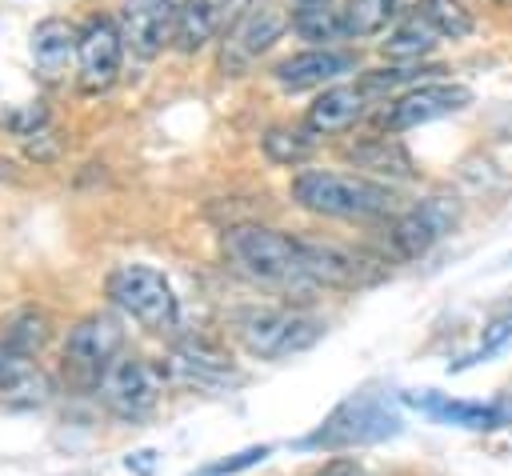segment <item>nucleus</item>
Returning <instances> with one entry per match:
<instances>
[{"instance_id": "20e7f679", "label": "nucleus", "mask_w": 512, "mask_h": 476, "mask_svg": "<svg viewBox=\"0 0 512 476\" xmlns=\"http://www.w3.org/2000/svg\"><path fill=\"white\" fill-rule=\"evenodd\" d=\"M324 336V320L304 308H244L236 316V340L256 360H288L296 352H308Z\"/></svg>"}, {"instance_id": "412c9836", "label": "nucleus", "mask_w": 512, "mask_h": 476, "mask_svg": "<svg viewBox=\"0 0 512 476\" xmlns=\"http://www.w3.org/2000/svg\"><path fill=\"white\" fill-rule=\"evenodd\" d=\"M444 36L412 8V12H404L400 20H396V28L380 40V52L388 56V60H396V64H424V56H432V48L440 44Z\"/></svg>"}, {"instance_id": "39448f33", "label": "nucleus", "mask_w": 512, "mask_h": 476, "mask_svg": "<svg viewBox=\"0 0 512 476\" xmlns=\"http://www.w3.org/2000/svg\"><path fill=\"white\" fill-rule=\"evenodd\" d=\"M288 24H292V16L284 12L280 0H244V4L236 8V16L228 20V28L220 32L216 68H220L224 76H244V72H252L256 60L276 48V40L284 36Z\"/></svg>"}, {"instance_id": "6e6552de", "label": "nucleus", "mask_w": 512, "mask_h": 476, "mask_svg": "<svg viewBox=\"0 0 512 476\" xmlns=\"http://www.w3.org/2000/svg\"><path fill=\"white\" fill-rule=\"evenodd\" d=\"M460 220V204L456 196H424L412 208H400L388 224V244L392 256L400 260H416L428 248H436Z\"/></svg>"}, {"instance_id": "f8f14e48", "label": "nucleus", "mask_w": 512, "mask_h": 476, "mask_svg": "<svg viewBox=\"0 0 512 476\" xmlns=\"http://www.w3.org/2000/svg\"><path fill=\"white\" fill-rule=\"evenodd\" d=\"M120 348H124V328H120V320L112 312H88L64 336V360L76 372L92 376V384L120 356Z\"/></svg>"}, {"instance_id": "6ab92c4d", "label": "nucleus", "mask_w": 512, "mask_h": 476, "mask_svg": "<svg viewBox=\"0 0 512 476\" xmlns=\"http://www.w3.org/2000/svg\"><path fill=\"white\" fill-rule=\"evenodd\" d=\"M228 16H236V0H180L176 48H180V52H200V48H208V44L228 28Z\"/></svg>"}, {"instance_id": "f3484780", "label": "nucleus", "mask_w": 512, "mask_h": 476, "mask_svg": "<svg viewBox=\"0 0 512 476\" xmlns=\"http://www.w3.org/2000/svg\"><path fill=\"white\" fill-rule=\"evenodd\" d=\"M164 376H176V380L196 384V388H216V384L236 380L232 360H228L220 348L204 344V340H180V344L172 348V356H168Z\"/></svg>"}, {"instance_id": "1a4fd4ad", "label": "nucleus", "mask_w": 512, "mask_h": 476, "mask_svg": "<svg viewBox=\"0 0 512 476\" xmlns=\"http://www.w3.org/2000/svg\"><path fill=\"white\" fill-rule=\"evenodd\" d=\"M472 104V88L468 84H456V80H428V84H416L408 92H400L396 100H388L380 108V128L384 132H404V128H420L428 120H440V116H452V112H464Z\"/></svg>"}, {"instance_id": "5701e85b", "label": "nucleus", "mask_w": 512, "mask_h": 476, "mask_svg": "<svg viewBox=\"0 0 512 476\" xmlns=\"http://www.w3.org/2000/svg\"><path fill=\"white\" fill-rule=\"evenodd\" d=\"M408 0H348L344 4V36H376L384 32L392 20L404 16Z\"/></svg>"}, {"instance_id": "cd10ccee", "label": "nucleus", "mask_w": 512, "mask_h": 476, "mask_svg": "<svg viewBox=\"0 0 512 476\" xmlns=\"http://www.w3.org/2000/svg\"><path fill=\"white\" fill-rule=\"evenodd\" d=\"M268 452H272L268 444H252V448H244V452H232V456H224V460H212V464L196 468V476H236V472L260 464Z\"/></svg>"}, {"instance_id": "7ed1b4c3", "label": "nucleus", "mask_w": 512, "mask_h": 476, "mask_svg": "<svg viewBox=\"0 0 512 476\" xmlns=\"http://www.w3.org/2000/svg\"><path fill=\"white\" fill-rule=\"evenodd\" d=\"M404 420L380 392H356L344 404H336L316 432L300 440V448H320V452H348V448H368L380 440L400 436Z\"/></svg>"}, {"instance_id": "dca6fc26", "label": "nucleus", "mask_w": 512, "mask_h": 476, "mask_svg": "<svg viewBox=\"0 0 512 476\" xmlns=\"http://www.w3.org/2000/svg\"><path fill=\"white\" fill-rule=\"evenodd\" d=\"M376 96L364 88V84H332L324 88L312 104H308V116H304V128H312L316 136H332V132H348L356 120L368 116V104Z\"/></svg>"}, {"instance_id": "f257e3e1", "label": "nucleus", "mask_w": 512, "mask_h": 476, "mask_svg": "<svg viewBox=\"0 0 512 476\" xmlns=\"http://www.w3.org/2000/svg\"><path fill=\"white\" fill-rule=\"evenodd\" d=\"M220 248L228 264L252 284L276 288L292 300H312V292H320L304 264V236H292L268 224H236L220 236Z\"/></svg>"}, {"instance_id": "4be33fe9", "label": "nucleus", "mask_w": 512, "mask_h": 476, "mask_svg": "<svg viewBox=\"0 0 512 476\" xmlns=\"http://www.w3.org/2000/svg\"><path fill=\"white\" fill-rule=\"evenodd\" d=\"M292 32L312 48H332L344 36V8L336 0H292Z\"/></svg>"}, {"instance_id": "f03ea898", "label": "nucleus", "mask_w": 512, "mask_h": 476, "mask_svg": "<svg viewBox=\"0 0 512 476\" xmlns=\"http://www.w3.org/2000/svg\"><path fill=\"white\" fill-rule=\"evenodd\" d=\"M288 192L304 212L332 216V220H384V216H396V192L384 180L356 176V172L304 168V172L292 176Z\"/></svg>"}, {"instance_id": "393cba45", "label": "nucleus", "mask_w": 512, "mask_h": 476, "mask_svg": "<svg viewBox=\"0 0 512 476\" xmlns=\"http://www.w3.org/2000/svg\"><path fill=\"white\" fill-rule=\"evenodd\" d=\"M44 340H48V320H44V312L28 308V312H20V316H12V320H8L0 348H8L12 356H32Z\"/></svg>"}, {"instance_id": "b1692460", "label": "nucleus", "mask_w": 512, "mask_h": 476, "mask_svg": "<svg viewBox=\"0 0 512 476\" xmlns=\"http://www.w3.org/2000/svg\"><path fill=\"white\" fill-rule=\"evenodd\" d=\"M260 144H264V156L272 164H300V160H308L316 152L320 136L312 128H268L260 136Z\"/></svg>"}, {"instance_id": "4468645a", "label": "nucleus", "mask_w": 512, "mask_h": 476, "mask_svg": "<svg viewBox=\"0 0 512 476\" xmlns=\"http://www.w3.org/2000/svg\"><path fill=\"white\" fill-rule=\"evenodd\" d=\"M356 52H344V48H308V52H296L288 60H280L272 68V80L288 92H304V88H324L332 80H340L344 72H356Z\"/></svg>"}, {"instance_id": "aec40b11", "label": "nucleus", "mask_w": 512, "mask_h": 476, "mask_svg": "<svg viewBox=\"0 0 512 476\" xmlns=\"http://www.w3.org/2000/svg\"><path fill=\"white\" fill-rule=\"evenodd\" d=\"M344 156H348L356 168L372 172V176H392V180H408V176H416V160H412V152H408L392 132L364 136V140L348 144Z\"/></svg>"}, {"instance_id": "9d476101", "label": "nucleus", "mask_w": 512, "mask_h": 476, "mask_svg": "<svg viewBox=\"0 0 512 476\" xmlns=\"http://www.w3.org/2000/svg\"><path fill=\"white\" fill-rule=\"evenodd\" d=\"M124 36L112 16H88L80 24V52H76V80L84 92H108L124 64Z\"/></svg>"}, {"instance_id": "ddd939ff", "label": "nucleus", "mask_w": 512, "mask_h": 476, "mask_svg": "<svg viewBox=\"0 0 512 476\" xmlns=\"http://www.w3.org/2000/svg\"><path fill=\"white\" fill-rule=\"evenodd\" d=\"M404 404L420 408L428 420L436 424H456L468 432H496L504 424H512V404L504 400H452L444 392H404Z\"/></svg>"}, {"instance_id": "2eb2a0df", "label": "nucleus", "mask_w": 512, "mask_h": 476, "mask_svg": "<svg viewBox=\"0 0 512 476\" xmlns=\"http://www.w3.org/2000/svg\"><path fill=\"white\" fill-rule=\"evenodd\" d=\"M76 52H80V28L68 24L64 16H44V20L32 28V36H28L32 68H36L48 84L64 80V72L72 68Z\"/></svg>"}, {"instance_id": "a211bd4d", "label": "nucleus", "mask_w": 512, "mask_h": 476, "mask_svg": "<svg viewBox=\"0 0 512 476\" xmlns=\"http://www.w3.org/2000/svg\"><path fill=\"white\" fill-rule=\"evenodd\" d=\"M48 400H52L48 372L36 368L28 356H12L4 348V360H0V404L16 408V412H32V408H44Z\"/></svg>"}, {"instance_id": "a878e982", "label": "nucleus", "mask_w": 512, "mask_h": 476, "mask_svg": "<svg viewBox=\"0 0 512 476\" xmlns=\"http://www.w3.org/2000/svg\"><path fill=\"white\" fill-rule=\"evenodd\" d=\"M416 12L444 36V40H464L472 32V16L460 0H416Z\"/></svg>"}, {"instance_id": "423d86ee", "label": "nucleus", "mask_w": 512, "mask_h": 476, "mask_svg": "<svg viewBox=\"0 0 512 476\" xmlns=\"http://www.w3.org/2000/svg\"><path fill=\"white\" fill-rule=\"evenodd\" d=\"M104 292L124 316H132L148 332H172L180 320L176 292L168 276L152 264H116L104 280Z\"/></svg>"}, {"instance_id": "0eeeda50", "label": "nucleus", "mask_w": 512, "mask_h": 476, "mask_svg": "<svg viewBox=\"0 0 512 476\" xmlns=\"http://www.w3.org/2000/svg\"><path fill=\"white\" fill-rule=\"evenodd\" d=\"M160 388H164V368H156L148 356H116L96 376V400L128 424L144 420L156 408Z\"/></svg>"}, {"instance_id": "9b49d317", "label": "nucleus", "mask_w": 512, "mask_h": 476, "mask_svg": "<svg viewBox=\"0 0 512 476\" xmlns=\"http://www.w3.org/2000/svg\"><path fill=\"white\" fill-rule=\"evenodd\" d=\"M116 24L124 36V48L140 60H152L180 32V0H120Z\"/></svg>"}, {"instance_id": "bb28decb", "label": "nucleus", "mask_w": 512, "mask_h": 476, "mask_svg": "<svg viewBox=\"0 0 512 476\" xmlns=\"http://www.w3.org/2000/svg\"><path fill=\"white\" fill-rule=\"evenodd\" d=\"M512 340V308L504 312V316H496L488 328H484V340L464 356V360H456L452 364V372H460V368H472V364H480V360H488V356H496L504 344Z\"/></svg>"}, {"instance_id": "c85d7f7f", "label": "nucleus", "mask_w": 512, "mask_h": 476, "mask_svg": "<svg viewBox=\"0 0 512 476\" xmlns=\"http://www.w3.org/2000/svg\"><path fill=\"white\" fill-rule=\"evenodd\" d=\"M128 468H140V472H152V452H136L128 460Z\"/></svg>"}, {"instance_id": "c756f323", "label": "nucleus", "mask_w": 512, "mask_h": 476, "mask_svg": "<svg viewBox=\"0 0 512 476\" xmlns=\"http://www.w3.org/2000/svg\"><path fill=\"white\" fill-rule=\"evenodd\" d=\"M496 4H512V0H496Z\"/></svg>"}]
</instances>
